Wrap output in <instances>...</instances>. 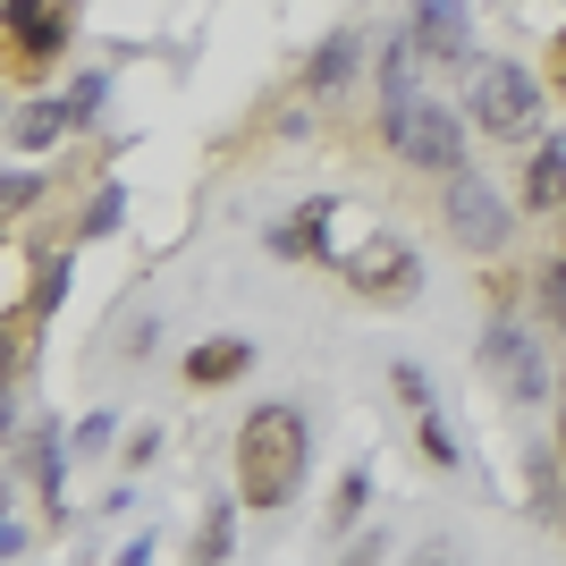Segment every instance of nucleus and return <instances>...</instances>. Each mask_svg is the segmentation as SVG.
Here are the masks:
<instances>
[{
    "label": "nucleus",
    "instance_id": "f257e3e1",
    "mask_svg": "<svg viewBox=\"0 0 566 566\" xmlns=\"http://www.w3.org/2000/svg\"><path fill=\"white\" fill-rule=\"evenodd\" d=\"M305 465H313V431L296 406H254L245 431H237V491L245 507H287L305 491Z\"/></svg>",
    "mask_w": 566,
    "mask_h": 566
},
{
    "label": "nucleus",
    "instance_id": "f03ea898",
    "mask_svg": "<svg viewBox=\"0 0 566 566\" xmlns=\"http://www.w3.org/2000/svg\"><path fill=\"white\" fill-rule=\"evenodd\" d=\"M465 118L499 144L542 136V76L524 60H465Z\"/></svg>",
    "mask_w": 566,
    "mask_h": 566
},
{
    "label": "nucleus",
    "instance_id": "7ed1b4c3",
    "mask_svg": "<svg viewBox=\"0 0 566 566\" xmlns=\"http://www.w3.org/2000/svg\"><path fill=\"white\" fill-rule=\"evenodd\" d=\"M482 364H491V380H499L516 406H542L549 389H558L549 347H542V331H533L524 313H491V331H482Z\"/></svg>",
    "mask_w": 566,
    "mask_h": 566
},
{
    "label": "nucleus",
    "instance_id": "20e7f679",
    "mask_svg": "<svg viewBox=\"0 0 566 566\" xmlns=\"http://www.w3.org/2000/svg\"><path fill=\"white\" fill-rule=\"evenodd\" d=\"M380 127H389V153L415 169H431V178H449V169H465V118L440 111L431 94H415L406 111H380Z\"/></svg>",
    "mask_w": 566,
    "mask_h": 566
},
{
    "label": "nucleus",
    "instance_id": "39448f33",
    "mask_svg": "<svg viewBox=\"0 0 566 566\" xmlns=\"http://www.w3.org/2000/svg\"><path fill=\"white\" fill-rule=\"evenodd\" d=\"M440 212H449V237L465 254H507V237H516V212H507V195L482 178V169H449V195H440Z\"/></svg>",
    "mask_w": 566,
    "mask_h": 566
},
{
    "label": "nucleus",
    "instance_id": "423d86ee",
    "mask_svg": "<svg viewBox=\"0 0 566 566\" xmlns=\"http://www.w3.org/2000/svg\"><path fill=\"white\" fill-rule=\"evenodd\" d=\"M338 280H347L355 296H373V305H406V296L423 287V254H415L398 229H380V237H364L355 254H338Z\"/></svg>",
    "mask_w": 566,
    "mask_h": 566
},
{
    "label": "nucleus",
    "instance_id": "0eeeda50",
    "mask_svg": "<svg viewBox=\"0 0 566 566\" xmlns=\"http://www.w3.org/2000/svg\"><path fill=\"white\" fill-rule=\"evenodd\" d=\"M406 34L423 43V60H449V69H465L473 9H465V0H415V25H406Z\"/></svg>",
    "mask_w": 566,
    "mask_h": 566
},
{
    "label": "nucleus",
    "instance_id": "6e6552de",
    "mask_svg": "<svg viewBox=\"0 0 566 566\" xmlns=\"http://www.w3.org/2000/svg\"><path fill=\"white\" fill-rule=\"evenodd\" d=\"M0 34H9V43H18L25 60H51V51L69 43V9H60V0H9Z\"/></svg>",
    "mask_w": 566,
    "mask_h": 566
},
{
    "label": "nucleus",
    "instance_id": "1a4fd4ad",
    "mask_svg": "<svg viewBox=\"0 0 566 566\" xmlns=\"http://www.w3.org/2000/svg\"><path fill=\"white\" fill-rule=\"evenodd\" d=\"M524 212L533 220H566V144H533V161H524Z\"/></svg>",
    "mask_w": 566,
    "mask_h": 566
},
{
    "label": "nucleus",
    "instance_id": "9d476101",
    "mask_svg": "<svg viewBox=\"0 0 566 566\" xmlns=\"http://www.w3.org/2000/svg\"><path fill=\"white\" fill-rule=\"evenodd\" d=\"M69 127H76V118H69V102H60V94H43V102H18V111H9V136H18L25 153H43V144H60Z\"/></svg>",
    "mask_w": 566,
    "mask_h": 566
},
{
    "label": "nucleus",
    "instance_id": "9b49d317",
    "mask_svg": "<svg viewBox=\"0 0 566 566\" xmlns=\"http://www.w3.org/2000/svg\"><path fill=\"white\" fill-rule=\"evenodd\" d=\"M245 364H254V347H245V338H203V347L187 355V380H195V389H220V380H237Z\"/></svg>",
    "mask_w": 566,
    "mask_h": 566
},
{
    "label": "nucleus",
    "instance_id": "f8f14e48",
    "mask_svg": "<svg viewBox=\"0 0 566 566\" xmlns=\"http://www.w3.org/2000/svg\"><path fill=\"white\" fill-rule=\"evenodd\" d=\"M355 51H364V43H355L347 25H338V34H331V43H322V51H313L305 85H313V94H322V102H338V94H347V76H355Z\"/></svg>",
    "mask_w": 566,
    "mask_h": 566
},
{
    "label": "nucleus",
    "instance_id": "ddd939ff",
    "mask_svg": "<svg viewBox=\"0 0 566 566\" xmlns=\"http://www.w3.org/2000/svg\"><path fill=\"white\" fill-rule=\"evenodd\" d=\"M533 322H549V331H566V254H549L542 271H533Z\"/></svg>",
    "mask_w": 566,
    "mask_h": 566
},
{
    "label": "nucleus",
    "instance_id": "4468645a",
    "mask_svg": "<svg viewBox=\"0 0 566 566\" xmlns=\"http://www.w3.org/2000/svg\"><path fill=\"white\" fill-rule=\"evenodd\" d=\"M364 507H373V473L355 465L347 482H338V507H331V533H355V516H364Z\"/></svg>",
    "mask_w": 566,
    "mask_h": 566
},
{
    "label": "nucleus",
    "instance_id": "2eb2a0df",
    "mask_svg": "<svg viewBox=\"0 0 566 566\" xmlns=\"http://www.w3.org/2000/svg\"><path fill=\"white\" fill-rule=\"evenodd\" d=\"M60 473H69V449H60V440H34V482H43V499H51V516H60Z\"/></svg>",
    "mask_w": 566,
    "mask_h": 566
},
{
    "label": "nucleus",
    "instance_id": "dca6fc26",
    "mask_svg": "<svg viewBox=\"0 0 566 566\" xmlns=\"http://www.w3.org/2000/svg\"><path fill=\"white\" fill-rule=\"evenodd\" d=\"M533 516L566 524V491H558V465H549V457H533Z\"/></svg>",
    "mask_w": 566,
    "mask_h": 566
},
{
    "label": "nucleus",
    "instance_id": "f3484780",
    "mask_svg": "<svg viewBox=\"0 0 566 566\" xmlns=\"http://www.w3.org/2000/svg\"><path fill=\"white\" fill-rule=\"evenodd\" d=\"M415 440H423V457H431V465H457V431L440 423L431 406H423V415H415Z\"/></svg>",
    "mask_w": 566,
    "mask_h": 566
},
{
    "label": "nucleus",
    "instance_id": "a211bd4d",
    "mask_svg": "<svg viewBox=\"0 0 566 566\" xmlns=\"http://www.w3.org/2000/svg\"><path fill=\"white\" fill-rule=\"evenodd\" d=\"M102 102H111V76H76L69 85V118H102Z\"/></svg>",
    "mask_w": 566,
    "mask_h": 566
},
{
    "label": "nucleus",
    "instance_id": "6ab92c4d",
    "mask_svg": "<svg viewBox=\"0 0 566 566\" xmlns=\"http://www.w3.org/2000/svg\"><path fill=\"white\" fill-rule=\"evenodd\" d=\"M118 212H127V195H118V187H102L94 203H85V237H111V229H118Z\"/></svg>",
    "mask_w": 566,
    "mask_h": 566
},
{
    "label": "nucleus",
    "instance_id": "aec40b11",
    "mask_svg": "<svg viewBox=\"0 0 566 566\" xmlns=\"http://www.w3.org/2000/svg\"><path fill=\"white\" fill-rule=\"evenodd\" d=\"M60 296H69V262H51L43 280H34V322H51V313H60Z\"/></svg>",
    "mask_w": 566,
    "mask_h": 566
},
{
    "label": "nucleus",
    "instance_id": "412c9836",
    "mask_svg": "<svg viewBox=\"0 0 566 566\" xmlns=\"http://www.w3.org/2000/svg\"><path fill=\"white\" fill-rule=\"evenodd\" d=\"M229 542H237V507H212L203 516V558H229Z\"/></svg>",
    "mask_w": 566,
    "mask_h": 566
},
{
    "label": "nucleus",
    "instance_id": "4be33fe9",
    "mask_svg": "<svg viewBox=\"0 0 566 566\" xmlns=\"http://www.w3.org/2000/svg\"><path fill=\"white\" fill-rule=\"evenodd\" d=\"M389 389H398V398L415 406V415H423V406H431V380L415 373V364H389Z\"/></svg>",
    "mask_w": 566,
    "mask_h": 566
},
{
    "label": "nucleus",
    "instance_id": "5701e85b",
    "mask_svg": "<svg viewBox=\"0 0 566 566\" xmlns=\"http://www.w3.org/2000/svg\"><path fill=\"white\" fill-rule=\"evenodd\" d=\"M111 431H118L111 415H85V423H76V440H69V449H76V457H102V449H111Z\"/></svg>",
    "mask_w": 566,
    "mask_h": 566
},
{
    "label": "nucleus",
    "instance_id": "b1692460",
    "mask_svg": "<svg viewBox=\"0 0 566 566\" xmlns=\"http://www.w3.org/2000/svg\"><path fill=\"white\" fill-rule=\"evenodd\" d=\"M18 549H25V524L9 516V507H0V558H18Z\"/></svg>",
    "mask_w": 566,
    "mask_h": 566
},
{
    "label": "nucleus",
    "instance_id": "393cba45",
    "mask_svg": "<svg viewBox=\"0 0 566 566\" xmlns=\"http://www.w3.org/2000/svg\"><path fill=\"white\" fill-rule=\"evenodd\" d=\"M9 364H18V338H9V331H0V380H9Z\"/></svg>",
    "mask_w": 566,
    "mask_h": 566
},
{
    "label": "nucleus",
    "instance_id": "a878e982",
    "mask_svg": "<svg viewBox=\"0 0 566 566\" xmlns=\"http://www.w3.org/2000/svg\"><path fill=\"white\" fill-rule=\"evenodd\" d=\"M0 18H9V0H0Z\"/></svg>",
    "mask_w": 566,
    "mask_h": 566
}]
</instances>
